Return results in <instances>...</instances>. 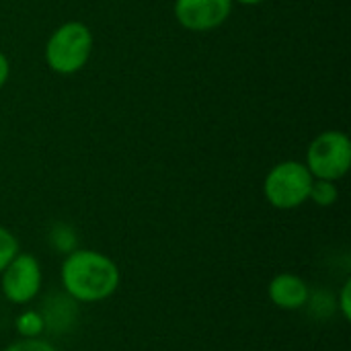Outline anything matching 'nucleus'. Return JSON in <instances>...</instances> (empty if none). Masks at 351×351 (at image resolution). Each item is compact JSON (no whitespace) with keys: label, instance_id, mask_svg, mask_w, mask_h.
Masks as SVG:
<instances>
[{"label":"nucleus","instance_id":"obj_1","mask_svg":"<svg viewBox=\"0 0 351 351\" xmlns=\"http://www.w3.org/2000/svg\"><path fill=\"white\" fill-rule=\"evenodd\" d=\"M60 286L76 304H99L117 294L121 269L103 251L78 247L62 259Z\"/></svg>","mask_w":351,"mask_h":351},{"label":"nucleus","instance_id":"obj_2","mask_svg":"<svg viewBox=\"0 0 351 351\" xmlns=\"http://www.w3.org/2000/svg\"><path fill=\"white\" fill-rule=\"evenodd\" d=\"M93 31L82 21H66L51 31L45 43V64L60 76L80 72L93 53Z\"/></svg>","mask_w":351,"mask_h":351},{"label":"nucleus","instance_id":"obj_3","mask_svg":"<svg viewBox=\"0 0 351 351\" xmlns=\"http://www.w3.org/2000/svg\"><path fill=\"white\" fill-rule=\"evenodd\" d=\"M315 177L302 160H282L263 179L265 202L282 212L298 210L308 202Z\"/></svg>","mask_w":351,"mask_h":351},{"label":"nucleus","instance_id":"obj_4","mask_svg":"<svg viewBox=\"0 0 351 351\" xmlns=\"http://www.w3.org/2000/svg\"><path fill=\"white\" fill-rule=\"evenodd\" d=\"M306 169L315 179L341 181L351 167V140L346 132L325 130L306 148Z\"/></svg>","mask_w":351,"mask_h":351},{"label":"nucleus","instance_id":"obj_5","mask_svg":"<svg viewBox=\"0 0 351 351\" xmlns=\"http://www.w3.org/2000/svg\"><path fill=\"white\" fill-rule=\"evenodd\" d=\"M43 288V267L33 253L19 251L0 274V292L6 302L27 306L35 302Z\"/></svg>","mask_w":351,"mask_h":351},{"label":"nucleus","instance_id":"obj_6","mask_svg":"<svg viewBox=\"0 0 351 351\" xmlns=\"http://www.w3.org/2000/svg\"><path fill=\"white\" fill-rule=\"evenodd\" d=\"M232 6V0H175L173 12L183 29L191 33H208L228 21Z\"/></svg>","mask_w":351,"mask_h":351},{"label":"nucleus","instance_id":"obj_7","mask_svg":"<svg viewBox=\"0 0 351 351\" xmlns=\"http://www.w3.org/2000/svg\"><path fill=\"white\" fill-rule=\"evenodd\" d=\"M311 286L308 282L292 271H282L276 274L269 284H267V296L271 304L284 313H298L304 311L308 296H311Z\"/></svg>","mask_w":351,"mask_h":351},{"label":"nucleus","instance_id":"obj_8","mask_svg":"<svg viewBox=\"0 0 351 351\" xmlns=\"http://www.w3.org/2000/svg\"><path fill=\"white\" fill-rule=\"evenodd\" d=\"M78 306L80 304H76L64 292L45 296L39 306V313L45 323V335H68L78 323Z\"/></svg>","mask_w":351,"mask_h":351},{"label":"nucleus","instance_id":"obj_9","mask_svg":"<svg viewBox=\"0 0 351 351\" xmlns=\"http://www.w3.org/2000/svg\"><path fill=\"white\" fill-rule=\"evenodd\" d=\"M14 333L21 339L45 337V323H43L39 308H23L14 317Z\"/></svg>","mask_w":351,"mask_h":351},{"label":"nucleus","instance_id":"obj_10","mask_svg":"<svg viewBox=\"0 0 351 351\" xmlns=\"http://www.w3.org/2000/svg\"><path fill=\"white\" fill-rule=\"evenodd\" d=\"M47 245L51 251L60 253L62 257L78 249V234L70 224L58 222L47 230Z\"/></svg>","mask_w":351,"mask_h":351},{"label":"nucleus","instance_id":"obj_11","mask_svg":"<svg viewBox=\"0 0 351 351\" xmlns=\"http://www.w3.org/2000/svg\"><path fill=\"white\" fill-rule=\"evenodd\" d=\"M304 311H308V315L315 317L317 321L331 319L333 315H337L335 294L329 292V290H319V292H313L311 290V296H308V302H306Z\"/></svg>","mask_w":351,"mask_h":351},{"label":"nucleus","instance_id":"obj_12","mask_svg":"<svg viewBox=\"0 0 351 351\" xmlns=\"http://www.w3.org/2000/svg\"><path fill=\"white\" fill-rule=\"evenodd\" d=\"M339 199V187L335 181H325V179H315L311 187L308 202H313L319 208H331Z\"/></svg>","mask_w":351,"mask_h":351},{"label":"nucleus","instance_id":"obj_13","mask_svg":"<svg viewBox=\"0 0 351 351\" xmlns=\"http://www.w3.org/2000/svg\"><path fill=\"white\" fill-rule=\"evenodd\" d=\"M19 251H21V245H19V239L14 237V232L0 224V274Z\"/></svg>","mask_w":351,"mask_h":351},{"label":"nucleus","instance_id":"obj_14","mask_svg":"<svg viewBox=\"0 0 351 351\" xmlns=\"http://www.w3.org/2000/svg\"><path fill=\"white\" fill-rule=\"evenodd\" d=\"M2 351H60L56 348V343H51L45 337H37V339H14L10 341Z\"/></svg>","mask_w":351,"mask_h":351},{"label":"nucleus","instance_id":"obj_15","mask_svg":"<svg viewBox=\"0 0 351 351\" xmlns=\"http://www.w3.org/2000/svg\"><path fill=\"white\" fill-rule=\"evenodd\" d=\"M335 308L337 315L348 323L351 319V278H346L339 290L335 292Z\"/></svg>","mask_w":351,"mask_h":351},{"label":"nucleus","instance_id":"obj_16","mask_svg":"<svg viewBox=\"0 0 351 351\" xmlns=\"http://www.w3.org/2000/svg\"><path fill=\"white\" fill-rule=\"evenodd\" d=\"M8 78H10V60L6 58L4 51H0V90L6 86Z\"/></svg>","mask_w":351,"mask_h":351},{"label":"nucleus","instance_id":"obj_17","mask_svg":"<svg viewBox=\"0 0 351 351\" xmlns=\"http://www.w3.org/2000/svg\"><path fill=\"white\" fill-rule=\"evenodd\" d=\"M237 4H243V6H257V4H263L265 0H232Z\"/></svg>","mask_w":351,"mask_h":351}]
</instances>
